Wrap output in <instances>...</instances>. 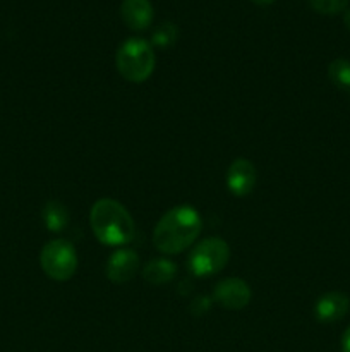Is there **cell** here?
<instances>
[{
	"mask_svg": "<svg viewBox=\"0 0 350 352\" xmlns=\"http://www.w3.org/2000/svg\"><path fill=\"white\" fill-rule=\"evenodd\" d=\"M328 78L336 88L350 95V60L347 58H336L329 64Z\"/></svg>",
	"mask_w": 350,
	"mask_h": 352,
	"instance_id": "13",
	"label": "cell"
},
{
	"mask_svg": "<svg viewBox=\"0 0 350 352\" xmlns=\"http://www.w3.org/2000/svg\"><path fill=\"white\" fill-rule=\"evenodd\" d=\"M153 6L150 0H124L120 17L129 30L144 31L153 23Z\"/></svg>",
	"mask_w": 350,
	"mask_h": 352,
	"instance_id": "10",
	"label": "cell"
},
{
	"mask_svg": "<svg viewBox=\"0 0 350 352\" xmlns=\"http://www.w3.org/2000/svg\"><path fill=\"white\" fill-rule=\"evenodd\" d=\"M177 274V265L168 258H153L143 268V278L151 285L168 284Z\"/></svg>",
	"mask_w": 350,
	"mask_h": 352,
	"instance_id": "11",
	"label": "cell"
},
{
	"mask_svg": "<svg viewBox=\"0 0 350 352\" xmlns=\"http://www.w3.org/2000/svg\"><path fill=\"white\" fill-rule=\"evenodd\" d=\"M43 222L50 232H62L69 223V210L64 203L51 199L43 208Z\"/></svg>",
	"mask_w": 350,
	"mask_h": 352,
	"instance_id": "12",
	"label": "cell"
},
{
	"mask_svg": "<svg viewBox=\"0 0 350 352\" xmlns=\"http://www.w3.org/2000/svg\"><path fill=\"white\" fill-rule=\"evenodd\" d=\"M343 23H345L347 30L350 31V9L345 10V16H343Z\"/></svg>",
	"mask_w": 350,
	"mask_h": 352,
	"instance_id": "18",
	"label": "cell"
},
{
	"mask_svg": "<svg viewBox=\"0 0 350 352\" xmlns=\"http://www.w3.org/2000/svg\"><path fill=\"white\" fill-rule=\"evenodd\" d=\"M40 265L45 275L51 280H69L74 277L79 265L74 244L65 239L48 241L40 253Z\"/></svg>",
	"mask_w": 350,
	"mask_h": 352,
	"instance_id": "5",
	"label": "cell"
},
{
	"mask_svg": "<svg viewBox=\"0 0 350 352\" xmlns=\"http://www.w3.org/2000/svg\"><path fill=\"white\" fill-rule=\"evenodd\" d=\"M250 296H253V292H250L249 284L246 280L229 277L216 284L215 291H213V301L216 305L223 306L225 309L239 311V309H244L249 305Z\"/></svg>",
	"mask_w": 350,
	"mask_h": 352,
	"instance_id": "6",
	"label": "cell"
},
{
	"mask_svg": "<svg viewBox=\"0 0 350 352\" xmlns=\"http://www.w3.org/2000/svg\"><path fill=\"white\" fill-rule=\"evenodd\" d=\"M209 306H211V299L206 298V296H199V298H196L194 301H192L191 311L194 313L196 316H201L205 315V313H208Z\"/></svg>",
	"mask_w": 350,
	"mask_h": 352,
	"instance_id": "16",
	"label": "cell"
},
{
	"mask_svg": "<svg viewBox=\"0 0 350 352\" xmlns=\"http://www.w3.org/2000/svg\"><path fill=\"white\" fill-rule=\"evenodd\" d=\"M312 10L325 16H335V14L343 12L349 6V0H307Z\"/></svg>",
	"mask_w": 350,
	"mask_h": 352,
	"instance_id": "15",
	"label": "cell"
},
{
	"mask_svg": "<svg viewBox=\"0 0 350 352\" xmlns=\"http://www.w3.org/2000/svg\"><path fill=\"white\" fill-rule=\"evenodd\" d=\"M178 38V30L175 24L172 23H161L156 30L153 31V36H151V45L160 48H167L170 45H174Z\"/></svg>",
	"mask_w": 350,
	"mask_h": 352,
	"instance_id": "14",
	"label": "cell"
},
{
	"mask_svg": "<svg viewBox=\"0 0 350 352\" xmlns=\"http://www.w3.org/2000/svg\"><path fill=\"white\" fill-rule=\"evenodd\" d=\"M156 65V55H154L153 45L143 38H129L119 47L115 54L117 72L126 81L141 82L151 78Z\"/></svg>",
	"mask_w": 350,
	"mask_h": 352,
	"instance_id": "3",
	"label": "cell"
},
{
	"mask_svg": "<svg viewBox=\"0 0 350 352\" xmlns=\"http://www.w3.org/2000/svg\"><path fill=\"white\" fill-rule=\"evenodd\" d=\"M350 309L349 296L343 292H326L316 301L314 316L321 323H335L345 318Z\"/></svg>",
	"mask_w": 350,
	"mask_h": 352,
	"instance_id": "9",
	"label": "cell"
},
{
	"mask_svg": "<svg viewBox=\"0 0 350 352\" xmlns=\"http://www.w3.org/2000/svg\"><path fill=\"white\" fill-rule=\"evenodd\" d=\"M254 3H257V6H270V3H273L275 0H253Z\"/></svg>",
	"mask_w": 350,
	"mask_h": 352,
	"instance_id": "19",
	"label": "cell"
},
{
	"mask_svg": "<svg viewBox=\"0 0 350 352\" xmlns=\"http://www.w3.org/2000/svg\"><path fill=\"white\" fill-rule=\"evenodd\" d=\"M257 182V170L254 164L247 158H237L230 164L229 170H226V189L232 192L233 196H244L250 195L256 188Z\"/></svg>",
	"mask_w": 350,
	"mask_h": 352,
	"instance_id": "8",
	"label": "cell"
},
{
	"mask_svg": "<svg viewBox=\"0 0 350 352\" xmlns=\"http://www.w3.org/2000/svg\"><path fill=\"white\" fill-rule=\"evenodd\" d=\"M89 226L100 243L112 248L129 244L136 230L129 210L112 198H102L93 203L89 210Z\"/></svg>",
	"mask_w": 350,
	"mask_h": 352,
	"instance_id": "2",
	"label": "cell"
},
{
	"mask_svg": "<svg viewBox=\"0 0 350 352\" xmlns=\"http://www.w3.org/2000/svg\"><path fill=\"white\" fill-rule=\"evenodd\" d=\"M202 230V220L191 205H178L168 210L153 230V244L160 253L178 254L196 244Z\"/></svg>",
	"mask_w": 350,
	"mask_h": 352,
	"instance_id": "1",
	"label": "cell"
},
{
	"mask_svg": "<svg viewBox=\"0 0 350 352\" xmlns=\"http://www.w3.org/2000/svg\"><path fill=\"white\" fill-rule=\"evenodd\" d=\"M342 352H350V327L342 336Z\"/></svg>",
	"mask_w": 350,
	"mask_h": 352,
	"instance_id": "17",
	"label": "cell"
},
{
	"mask_svg": "<svg viewBox=\"0 0 350 352\" xmlns=\"http://www.w3.org/2000/svg\"><path fill=\"white\" fill-rule=\"evenodd\" d=\"M230 248L222 237H205L192 246L187 258V268L196 277H211L226 267Z\"/></svg>",
	"mask_w": 350,
	"mask_h": 352,
	"instance_id": "4",
	"label": "cell"
},
{
	"mask_svg": "<svg viewBox=\"0 0 350 352\" xmlns=\"http://www.w3.org/2000/svg\"><path fill=\"white\" fill-rule=\"evenodd\" d=\"M139 267L141 260L136 251L129 248H119L106 261L105 274L113 284H127L136 277Z\"/></svg>",
	"mask_w": 350,
	"mask_h": 352,
	"instance_id": "7",
	"label": "cell"
}]
</instances>
